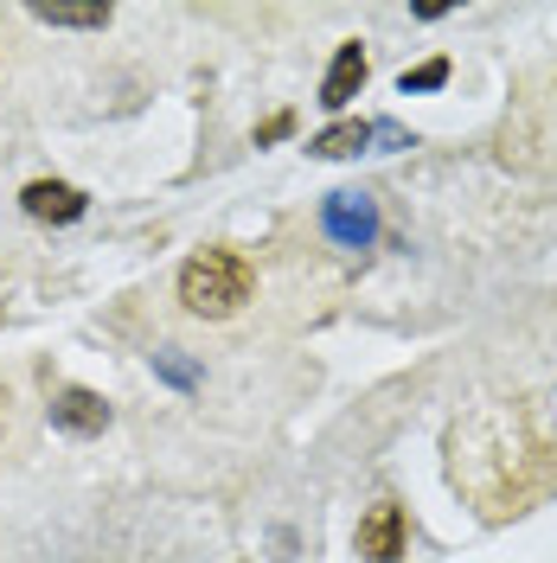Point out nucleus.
<instances>
[{
    "instance_id": "obj_1",
    "label": "nucleus",
    "mask_w": 557,
    "mask_h": 563,
    "mask_svg": "<svg viewBox=\"0 0 557 563\" xmlns=\"http://www.w3.org/2000/svg\"><path fill=\"white\" fill-rule=\"evenodd\" d=\"M250 288H256V276H250V263L238 250H199V256L179 269V301L206 320L238 314L250 301Z\"/></svg>"
},
{
    "instance_id": "obj_2",
    "label": "nucleus",
    "mask_w": 557,
    "mask_h": 563,
    "mask_svg": "<svg viewBox=\"0 0 557 563\" xmlns=\"http://www.w3.org/2000/svg\"><path fill=\"white\" fill-rule=\"evenodd\" d=\"M359 558H372V563L404 558V506H397V499H379V506L359 519Z\"/></svg>"
},
{
    "instance_id": "obj_3",
    "label": "nucleus",
    "mask_w": 557,
    "mask_h": 563,
    "mask_svg": "<svg viewBox=\"0 0 557 563\" xmlns=\"http://www.w3.org/2000/svg\"><path fill=\"white\" fill-rule=\"evenodd\" d=\"M20 206L33 211L39 224H70V218H84L90 199H84L77 186H65V179H33V186L20 192Z\"/></svg>"
},
{
    "instance_id": "obj_4",
    "label": "nucleus",
    "mask_w": 557,
    "mask_h": 563,
    "mask_svg": "<svg viewBox=\"0 0 557 563\" xmlns=\"http://www.w3.org/2000/svg\"><path fill=\"white\" fill-rule=\"evenodd\" d=\"M52 422H58L65 435H103L109 404L97 390H58V397H52Z\"/></svg>"
},
{
    "instance_id": "obj_5",
    "label": "nucleus",
    "mask_w": 557,
    "mask_h": 563,
    "mask_svg": "<svg viewBox=\"0 0 557 563\" xmlns=\"http://www.w3.org/2000/svg\"><path fill=\"white\" fill-rule=\"evenodd\" d=\"M359 84H365V45L347 38L340 52H334V70H327V84H320V103L327 109H347L359 97Z\"/></svg>"
},
{
    "instance_id": "obj_6",
    "label": "nucleus",
    "mask_w": 557,
    "mask_h": 563,
    "mask_svg": "<svg viewBox=\"0 0 557 563\" xmlns=\"http://www.w3.org/2000/svg\"><path fill=\"white\" fill-rule=\"evenodd\" d=\"M365 141H372L365 122H334V129H320V135L308 141V154H320V161H347V154H359Z\"/></svg>"
},
{
    "instance_id": "obj_7",
    "label": "nucleus",
    "mask_w": 557,
    "mask_h": 563,
    "mask_svg": "<svg viewBox=\"0 0 557 563\" xmlns=\"http://www.w3.org/2000/svg\"><path fill=\"white\" fill-rule=\"evenodd\" d=\"M39 26H109V7H33Z\"/></svg>"
},
{
    "instance_id": "obj_8",
    "label": "nucleus",
    "mask_w": 557,
    "mask_h": 563,
    "mask_svg": "<svg viewBox=\"0 0 557 563\" xmlns=\"http://www.w3.org/2000/svg\"><path fill=\"white\" fill-rule=\"evenodd\" d=\"M327 224H334L340 238H372V211H365V206L352 211V206H347V192H340V199L327 206Z\"/></svg>"
},
{
    "instance_id": "obj_9",
    "label": "nucleus",
    "mask_w": 557,
    "mask_h": 563,
    "mask_svg": "<svg viewBox=\"0 0 557 563\" xmlns=\"http://www.w3.org/2000/svg\"><path fill=\"white\" fill-rule=\"evenodd\" d=\"M436 84H449V58H429V65L404 70V97H411V90H436Z\"/></svg>"
},
{
    "instance_id": "obj_10",
    "label": "nucleus",
    "mask_w": 557,
    "mask_h": 563,
    "mask_svg": "<svg viewBox=\"0 0 557 563\" xmlns=\"http://www.w3.org/2000/svg\"><path fill=\"white\" fill-rule=\"evenodd\" d=\"M276 135H288V115H270V122L256 129V141H276Z\"/></svg>"
}]
</instances>
